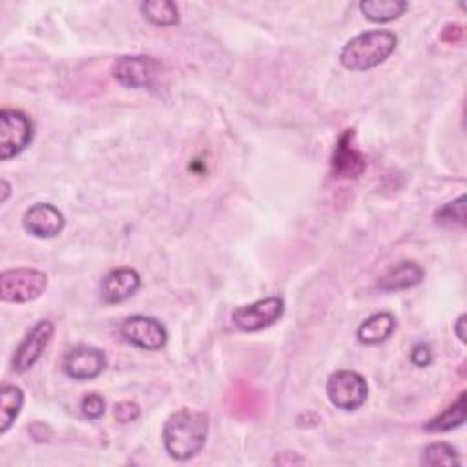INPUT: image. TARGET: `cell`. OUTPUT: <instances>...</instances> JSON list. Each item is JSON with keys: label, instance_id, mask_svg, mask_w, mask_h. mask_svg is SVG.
<instances>
[{"label": "cell", "instance_id": "6da1fadb", "mask_svg": "<svg viewBox=\"0 0 467 467\" xmlns=\"http://www.w3.org/2000/svg\"><path fill=\"white\" fill-rule=\"evenodd\" d=\"M208 414L195 409H179L162 427V441L166 452L179 462L197 456L208 436Z\"/></svg>", "mask_w": 467, "mask_h": 467}, {"label": "cell", "instance_id": "7a4b0ae2", "mask_svg": "<svg viewBox=\"0 0 467 467\" xmlns=\"http://www.w3.org/2000/svg\"><path fill=\"white\" fill-rule=\"evenodd\" d=\"M398 36L387 29H372L350 38L341 53L339 62L350 71H367L383 64L396 49Z\"/></svg>", "mask_w": 467, "mask_h": 467}, {"label": "cell", "instance_id": "3957f363", "mask_svg": "<svg viewBox=\"0 0 467 467\" xmlns=\"http://www.w3.org/2000/svg\"><path fill=\"white\" fill-rule=\"evenodd\" d=\"M113 78L124 88H153L162 73V64L150 55H124L113 62Z\"/></svg>", "mask_w": 467, "mask_h": 467}, {"label": "cell", "instance_id": "277c9868", "mask_svg": "<svg viewBox=\"0 0 467 467\" xmlns=\"http://www.w3.org/2000/svg\"><path fill=\"white\" fill-rule=\"evenodd\" d=\"M47 286V275L36 268H9L0 275V297L5 303H29Z\"/></svg>", "mask_w": 467, "mask_h": 467}, {"label": "cell", "instance_id": "5b68a950", "mask_svg": "<svg viewBox=\"0 0 467 467\" xmlns=\"http://www.w3.org/2000/svg\"><path fill=\"white\" fill-rule=\"evenodd\" d=\"M33 122L31 119L20 111L4 108L0 111V157L2 161H9L22 153L33 140Z\"/></svg>", "mask_w": 467, "mask_h": 467}, {"label": "cell", "instance_id": "8992f818", "mask_svg": "<svg viewBox=\"0 0 467 467\" xmlns=\"http://www.w3.org/2000/svg\"><path fill=\"white\" fill-rule=\"evenodd\" d=\"M367 381L356 370H337L327 379V396L341 410H356L367 400Z\"/></svg>", "mask_w": 467, "mask_h": 467}, {"label": "cell", "instance_id": "52a82bcc", "mask_svg": "<svg viewBox=\"0 0 467 467\" xmlns=\"http://www.w3.org/2000/svg\"><path fill=\"white\" fill-rule=\"evenodd\" d=\"M283 312H285V301L277 296H268L250 305H243L235 308L232 312V321L243 332H257L279 321Z\"/></svg>", "mask_w": 467, "mask_h": 467}, {"label": "cell", "instance_id": "ba28073f", "mask_svg": "<svg viewBox=\"0 0 467 467\" xmlns=\"http://www.w3.org/2000/svg\"><path fill=\"white\" fill-rule=\"evenodd\" d=\"M122 337L142 350H161L168 341L164 325L150 316H130L120 325Z\"/></svg>", "mask_w": 467, "mask_h": 467}, {"label": "cell", "instance_id": "9c48e42d", "mask_svg": "<svg viewBox=\"0 0 467 467\" xmlns=\"http://www.w3.org/2000/svg\"><path fill=\"white\" fill-rule=\"evenodd\" d=\"M53 330L55 327L49 319H42L33 325V328L24 336L11 358V367L16 374H24L40 359L53 337Z\"/></svg>", "mask_w": 467, "mask_h": 467}, {"label": "cell", "instance_id": "30bf717a", "mask_svg": "<svg viewBox=\"0 0 467 467\" xmlns=\"http://www.w3.org/2000/svg\"><path fill=\"white\" fill-rule=\"evenodd\" d=\"M106 365V354L91 345H77L69 348L62 359V370L66 372V376L78 381L97 378L99 374H102Z\"/></svg>", "mask_w": 467, "mask_h": 467}, {"label": "cell", "instance_id": "8fae6325", "mask_svg": "<svg viewBox=\"0 0 467 467\" xmlns=\"http://www.w3.org/2000/svg\"><path fill=\"white\" fill-rule=\"evenodd\" d=\"M22 223L31 235L38 239H51L62 232L66 221L55 204L36 202L26 210Z\"/></svg>", "mask_w": 467, "mask_h": 467}, {"label": "cell", "instance_id": "7c38bea8", "mask_svg": "<svg viewBox=\"0 0 467 467\" xmlns=\"http://www.w3.org/2000/svg\"><path fill=\"white\" fill-rule=\"evenodd\" d=\"M354 130H345L332 155V173L337 179H356L365 170V157L354 144Z\"/></svg>", "mask_w": 467, "mask_h": 467}, {"label": "cell", "instance_id": "4fadbf2b", "mask_svg": "<svg viewBox=\"0 0 467 467\" xmlns=\"http://www.w3.org/2000/svg\"><path fill=\"white\" fill-rule=\"evenodd\" d=\"M140 288V275L130 266H120L108 272L100 283V297L108 305L130 299Z\"/></svg>", "mask_w": 467, "mask_h": 467}, {"label": "cell", "instance_id": "5bb4252c", "mask_svg": "<svg viewBox=\"0 0 467 467\" xmlns=\"http://www.w3.org/2000/svg\"><path fill=\"white\" fill-rule=\"evenodd\" d=\"M423 268L414 261H401L396 266L389 268L378 281V288L383 292L407 290L423 281Z\"/></svg>", "mask_w": 467, "mask_h": 467}, {"label": "cell", "instance_id": "9a60e30c", "mask_svg": "<svg viewBox=\"0 0 467 467\" xmlns=\"http://www.w3.org/2000/svg\"><path fill=\"white\" fill-rule=\"evenodd\" d=\"M396 330V317L390 312H378L367 317L358 327V339L365 345H378L387 341Z\"/></svg>", "mask_w": 467, "mask_h": 467}, {"label": "cell", "instance_id": "2e32d148", "mask_svg": "<svg viewBox=\"0 0 467 467\" xmlns=\"http://www.w3.org/2000/svg\"><path fill=\"white\" fill-rule=\"evenodd\" d=\"M409 7L407 2L403 0H365L359 2V11L363 13V16L370 22L376 24H385V22H392L398 16H401L405 13V9Z\"/></svg>", "mask_w": 467, "mask_h": 467}, {"label": "cell", "instance_id": "e0dca14e", "mask_svg": "<svg viewBox=\"0 0 467 467\" xmlns=\"http://www.w3.org/2000/svg\"><path fill=\"white\" fill-rule=\"evenodd\" d=\"M465 423V392L458 396L456 401H452L443 412L431 418L423 429L427 432H447Z\"/></svg>", "mask_w": 467, "mask_h": 467}, {"label": "cell", "instance_id": "ac0fdd59", "mask_svg": "<svg viewBox=\"0 0 467 467\" xmlns=\"http://www.w3.org/2000/svg\"><path fill=\"white\" fill-rule=\"evenodd\" d=\"M24 405V392L16 385H2L0 389V434H5L18 418Z\"/></svg>", "mask_w": 467, "mask_h": 467}, {"label": "cell", "instance_id": "d6986e66", "mask_svg": "<svg viewBox=\"0 0 467 467\" xmlns=\"http://www.w3.org/2000/svg\"><path fill=\"white\" fill-rule=\"evenodd\" d=\"M140 13L155 26H173L179 22V9L175 2L170 0H148L142 2Z\"/></svg>", "mask_w": 467, "mask_h": 467}, {"label": "cell", "instance_id": "ffe728a7", "mask_svg": "<svg viewBox=\"0 0 467 467\" xmlns=\"http://www.w3.org/2000/svg\"><path fill=\"white\" fill-rule=\"evenodd\" d=\"M421 462L425 465H460L462 460L458 456L456 447H452L447 441H434L429 443L423 449V456Z\"/></svg>", "mask_w": 467, "mask_h": 467}, {"label": "cell", "instance_id": "44dd1931", "mask_svg": "<svg viewBox=\"0 0 467 467\" xmlns=\"http://www.w3.org/2000/svg\"><path fill=\"white\" fill-rule=\"evenodd\" d=\"M434 221L441 226H463L465 224V195L443 204L436 210Z\"/></svg>", "mask_w": 467, "mask_h": 467}, {"label": "cell", "instance_id": "7402d4cb", "mask_svg": "<svg viewBox=\"0 0 467 467\" xmlns=\"http://www.w3.org/2000/svg\"><path fill=\"white\" fill-rule=\"evenodd\" d=\"M80 412L88 420H99L106 412V400L97 392H89L80 400Z\"/></svg>", "mask_w": 467, "mask_h": 467}, {"label": "cell", "instance_id": "603a6c76", "mask_svg": "<svg viewBox=\"0 0 467 467\" xmlns=\"http://www.w3.org/2000/svg\"><path fill=\"white\" fill-rule=\"evenodd\" d=\"M115 418L119 423H131L140 416V407L135 401H119L115 405Z\"/></svg>", "mask_w": 467, "mask_h": 467}, {"label": "cell", "instance_id": "cb8c5ba5", "mask_svg": "<svg viewBox=\"0 0 467 467\" xmlns=\"http://www.w3.org/2000/svg\"><path fill=\"white\" fill-rule=\"evenodd\" d=\"M432 359V352H431V347L427 343H416L410 350V361L416 365V367H427Z\"/></svg>", "mask_w": 467, "mask_h": 467}, {"label": "cell", "instance_id": "d4e9b609", "mask_svg": "<svg viewBox=\"0 0 467 467\" xmlns=\"http://www.w3.org/2000/svg\"><path fill=\"white\" fill-rule=\"evenodd\" d=\"M467 319V316L465 314H462L458 319H456V323H454V332H456V336H458V339L462 341V343H465V321Z\"/></svg>", "mask_w": 467, "mask_h": 467}, {"label": "cell", "instance_id": "484cf974", "mask_svg": "<svg viewBox=\"0 0 467 467\" xmlns=\"http://www.w3.org/2000/svg\"><path fill=\"white\" fill-rule=\"evenodd\" d=\"M9 193H11V184L5 179H2V202L7 201Z\"/></svg>", "mask_w": 467, "mask_h": 467}]
</instances>
